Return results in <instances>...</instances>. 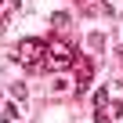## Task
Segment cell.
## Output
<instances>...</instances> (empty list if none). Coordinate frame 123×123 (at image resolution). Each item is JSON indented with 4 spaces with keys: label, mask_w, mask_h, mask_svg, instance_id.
Wrapping results in <instances>:
<instances>
[{
    "label": "cell",
    "mask_w": 123,
    "mask_h": 123,
    "mask_svg": "<svg viewBox=\"0 0 123 123\" xmlns=\"http://www.w3.org/2000/svg\"><path fill=\"white\" fill-rule=\"evenodd\" d=\"M119 87H123V80H119Z\"/></svg>",
    "instance_id": "obj_13"
},
{
    "label": "cell",
    "mask_w": 123,
    "mask_h": 123,
    "mask_svg": "<svg viewBox=\"0 0 123 123\" xmlns=\"http://www.w3.org/2000/svg\"><path fill=\"white\" fill-rule=\"evenodd\" d=\"M11 94H15V98L22 101V98H25V83H11Z\"/></svg>",
    "instance_id": "obj_7"
},
{
    "label": "cell",
    "mask_w": 123,
    "mask_h": 123,
    "mask_svg": "<svg viewBox=\"0 0 123 123\" xmlns=\"http://www.w3.org/2000/svg\"><path fill=\"white\" fill-rule=\"evenodd\" d=\"M91 76H94V62L83 58V54H76V94H87Z\"/></svg>",
    "instance_id": "obj_3"
},
{
    "label": "cell",
    "mask_w": 123,
    "mask_h": 123,
    "mask_svg": "<svg viewBox=\"0 0 123 123\" xmlns=\"http://www.w3.org/2000/svg\"><path fill=\"white\" fill-rule=\"evenodd\" d=\"M51 65H54V69L76 65V51H73L65 40H51Z\"/></svg>",
    "instance_id": "obj_2"
},
{
    "label": "cell",
    "mask_w": 123,
    "mask_h": 123,
    "mask_svg": "<svg viewBox=\"0 0 123 123\" xmlns=\"http://www.w3.org/2000/svg\"><path fill=\"white\" fill-rule=\"evenodd\" d=\"M0 33H4V18H0Z\"/></svg>",
    "instance_id": "obj_11"
},
{
    "label": "cell",
    "mask_w": 123,
    "mask_h": 123,
    "mask_svg": "<svg viewBox=\"0 0 123 123\" xmlns=\"http://www.w3.org/2000/svg\"><path fill=\"white\" fill-rule=\"evenodd\" d=\"M94 123H109V112H105V109H98V112H94Z\"/></svg>",
    "instance_id": "obj_9"
},
{
    "label": "cell",
    "mask_w": 123,
    "mask_h": 123,
    "mask_svg": "<svg viewBox=\"0 0 123 123\" xmlns=\"http://www.w3.org/2000/svg\"><path fill=\"white\" fill-rule=\"evenodd\" d=\"M109 101H112V98H109V91H105V87H101V91H98V94H94V105H98V109H105V105H109Z\"/></svg>",
    "instance_id": "obj_5"
},
{
    "label": "cell",
    "mask_w": 123,
    "mask_h": 123,
    "mask_svg": "<svg viewBox=\"0 0 123 123\" xmlns=\"http://www.w3.org/2000/svg\"><path fill=\"white\" fill-rule=\"evenodd\" d=\"M0 4H4V0H0Z\"/></svg>",
    "instance_id": "obj_14"
},
{
    "label": "cell",
    "mask_w": 123,
    "mask_h": 123,
    "mask_svg": "<svg viewBox=\"0 0 123 123\" xmlns=\"http://www.w3.org/2000/svg\"><path fill=\"white\" fill-rule=\"evenodd\" d=\"M101 43H105V36H101V33H91V47H94V51H101Z\"/></svg>",
    "instance_id": "obj_6"
},
{
    "label": "cell",
    "mask_w": 123,
    "mask_h": 123,
    "mask_svg": "<svg viewBox=\"0 0 123 123\" xmlns=\"http://www.w3.org/2000/svg\"><path fill=\"white\" fill-rule=\"evenodd\" d=\"M119 62H123V51H119Z\"/></svg>",
    "instance_id": "obj_12"
},
{
    "label": "cell",
    "mask_w": 123,
    "mask_h": 123,
    "mask_svg": "<svg viewBox=\"0 0 123 123\" xmlns=\"http://www.w3.org/2000/svg\"><path fill=\"white\" fill-rule=\"evenodd\" d=\"M47 54H51V43H43L40 36H25V40H18V51H15V58L22 62L29 73L47 69V62H51Z\"/></svg>",
    "instance_id": "obj_1"
},
{
    "label": "cell",
    "mask_w": 123,
    "mask_h": 123,
    "mask_svg": "<svg viewBox=\"0 0 123 123\" xmlns=\"http://www.w3.org/2000/svg\"><path fill=\"white\" fill-rule=\"evenodd\" d=\"M11 119H15V116H11L7 109H4V112H0V123H11Z\"/></svg>",
    "instance_id": "obj_10"
},
{
    "label": "cell",
    "mask_w": 123,
    "mask_h": 123,
    "mask_svg": "<svg viewBox=\"0 0 123 123\" xmlns=\"http://www.w3.org/2000/svg\"><path fill=\"white\" fill-rule=\"evenodd\" d=\"M51 25H54V29H65V25H69V15H65V11H54V15H51Z\"/></svg>",
    "instance_id": "obj_4"
},
{
    "label": "cell",
    "mask_w": 123,
    "mask_h": 123,
    "mask_svg": "<svg viewBox=\"0 0 123 123\" xmlns=\"http://www.w3.org/2000/svg\"><path fill=\"white\" fill-rule=\"evenodd\" d=\"M109 112L112 116H123V101H109Z\"/></svg>",
    "instance_id": "obj_8"
}]
</instances>
